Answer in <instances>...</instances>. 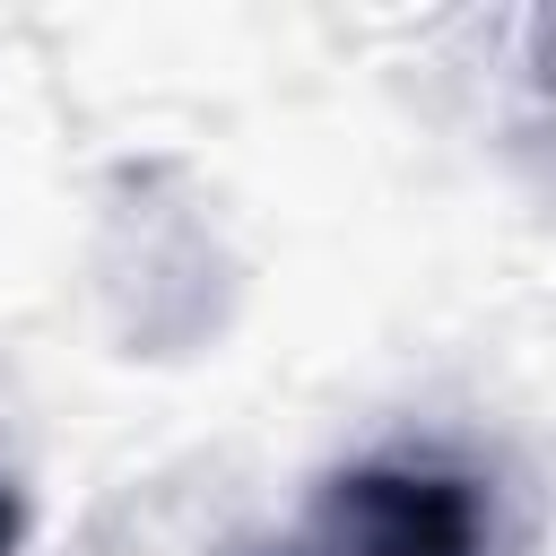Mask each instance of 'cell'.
I'll list each match as a JSON object with an SVG mask.
<instances>
[{"instance_id": "obj_1", "label": "cell", "mask_w": 556, "mask_h": 556, "mask_svg": "<svg viewBox=\"0 0 556 556\" xmlns=\"http://www.w3.org/2000/svg\"><path fill=\"white\" fill-rule=\"evenodd\" d=\"M261 556H486V504L443 460H356Z\"/></svg>"}, {"instance_id": "obj_2", "label": "cell", "mask_w": 556, "mask_h": 556, "mask_svg": "<svg viewBox=\"0 0 556 556\" xmlns=\"http://www.w3.org/2000/svg\"><path fill=\"white\" fill-rule=\"evenodd\" d=\"M17 530H26V513H17V495L0 486V556H17Z\"/></svg>"}]
</instances>
